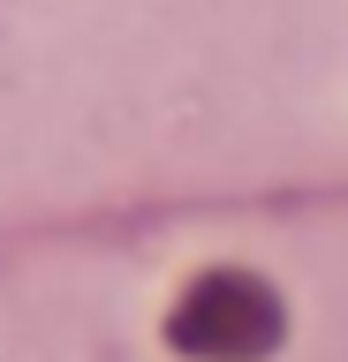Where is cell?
<instances>
[{
	"label": "cell",
	"mask_w": 348,
	"mask_h": 362,
	"mask_svg": "<svg viewBox=\"0 0 348 362\" xmlns=\"http://www.w3.org/2000/svg\"><path fill=\"white\" fill-rule=\"evenodd\" d=\"M273 339H280V310H273V294L257 287V279H242V272L197 279L189 302L174 310V347H189V355H205V362H250Z\"/></svg>",
	"instance_id": "6da1fadb"
}]
</instances>
